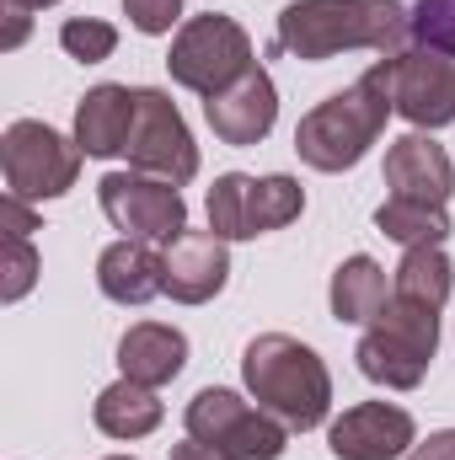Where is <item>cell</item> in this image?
Masks as SVG:
<instances>
[{
  "instance_id": "cell-1",
  "label": "cell",
  "mask_w": 455,
  "mask_h": 460,
  "mask_svg": "<svg viewBox=\"0 0 455 460\" xmlns=\"http://www.w3.org/2000/svg\"><path fill=\"white\" fill-rule=\"evenodd\" d=\"M413 43L402 0H290L273 27V49L295 59H333L348 49L402 54Z\"/></svg>"
},
{
  "instance_id": "cell-2",
  "label": "cell",
  "mask_w": 455,
  "mask_h": 460,
  "mask_svg": "<svg viewBox=\"0 0 455 460\" xmlns=\"http://www.w3.org/2000/svg\"><path fill=\"white\" fill-rule=\"evenodd\" d=\"M241 380H246V396L263 412H273L290 434L322 429L333 412V375H327L322 353L290 332L252 338L241 353Z\"/></svg>"
},
{
  "instance_id": "cell-3",
  "label": "cell",
  "mask_w": 455,
  "mask_h": 460,
  "mask_svg": "<svg viewBox=\"0 0 455 460\" xmlns=\"http://www.w3.org/2000/svg\"><path fill=\"white\" fill-rule=\"evenodd\" d=\"M391 113H397V102H391V59H380L348 92L317 102L311 113L300 118L295 150H300V161L311 172H327V177L353 172L370 155V145L386 134V118Z\"/></svg>"
},
{
  "instance_id": "cell-4",
  "label": "cell",
  "mask_w": 455,
  "mask_h": 460,
  "mask_svg": "<svg viewBox=\"0 0 455 460\" xmlns=\"http://www.w3.org/2000/svg\"><path fill=\"white\" fill-rule=\"evenodd\" d=\"M434 353H440V311L391 295L386 311L364 327V338L353 348V364L364 380H375L386 391H418Z\"/></svg>"
},
{
  "instance_id": "cell-5",
  "label": "cell",
  "mask_w": 455,
  "mask_h": 460,
  "mask_svg": "<svg viewBox=\"0 0 455 460\" xmlns=\"http://www.w3.org/2000/svg\"><path fill=\"white\" fill-rule=\"evenodd\" d=\"M252 38L236 16L220 11H204V16H188L177 32H172V54H166V70L183 92H199V97H220L226 86H236L246 70H252Z\"/></svg>"
},
{
  "instance_id": "cell-6",
  "label": "cell",
  "mask_w": 455,
  "mask_h": 460,
  "mask_svg": "<svg viewBox=\"0 0 455 460\" xmlns=\"http://www.w3.org/2000/svg\"><path fill=\"white\" fill-rule=\"evenodd\" d=\"M86 150L76 139H65L59 128H49L43 118H16L0 134V172H5V193L43 204V199H65L81 177Z\"/></svg>"
},
{
  "instance_id": "cell-7",
  "label": "cell",
  "mask_w": 455,
  "mask_h": 460,
  "mask_svg": "<svg viewBox=\"0 0 455 460\" xmlns=\"http://www.w3.org/2000/svg\"><path fill=\"white\" fill-rule=\"evenodd\" d=\"M183 423H188V439L215 445L226 460H279L290 450V429L273 412H263L257 402L226 391V385H204L188 402Z\"/></svg>"
},
{
  "instance_id": "cell-8",
  "label": "cell",
  "mask_w": 455,
  "mask_h": 460,
  "mask_svg": "<svg viewBox=\"0 0 455 460\" xmlns=\"http://www.w3.org/2000/svg\"><path fill=\"white\" fill-rule=\"evenodd\" d=\"M97 204L113 220V230H123V241H150L166 246L188 230V204L177 193V182H161L150 172H108L97 182Z\"/></svg>"
},
{
  "instance_id": "cell-9",
  "label": "cell",
  "mask_w": 455,
  "mask_h": 460,
  "mask_svg": "<svg viewBox=\"0 0 455 460\" xmlns=\"http://www.w3.org/2000/svg\"><path fill=\"white\" fill-rule=\"evenodd\" d=\"M134 134H129V166L134 172H150L161 182H193L199 177V145L188 134V118L177 113V102L156 86H134Z\"/></svg>"
},
{
  "instance_id": "cell-10",
  "label": "cell",
  "mask_w": 455,
  "mask_h": 460,
  "mask_svg": "<svg viewBox=\"0 0 455 460\" xmlns=\"http://www.w3.org/2000/svg\"><path fill=\"white\" fill-rule=\"evenodd\" d=\"M391 102L413 128H445L455 123V59L434 49H402L391 54Z\"/></svg>"
},
{
  "instance_id": "cell-11",
  "label": "cell",
  "mask_w": 455,
  "mask_h": 460,
  "mask_svg": "<svg viewBox=\"0 0 455 460\" xmlns=\"http://www.w3.org/2000/svg\"><path fill=\"white\" fill-rule=\"evenodd\" d=\"M418 445V423L397 402H359L327 429V450L338 460H402Z\"/></svg>"
},
{
  "instance_id": "cell-12",
  "label": "cell",
  "mask_w": 455,
  "mask_h": 460,
  "mask_svg": "<svg viewBox=\"0 0 455 460\" xmlns=\"http://www.w3.org/2000/svg\"><path fill=\"white\" fill-rule=\"evenodd\" d=\"M204 118H210L220 145H236V150L263 145L273 134V123H279V86H273V75L263 65H252L220 97H204Z\"/></svg>"
},
{
  "instance_id": "cell-13",
  "label": "cell",
  "mask_w": 455,
  "mask_h": 460,
  "mask_svg": "<svg viewBox=\"0 0 455 460\" xmlns=\"http://www.w3.org/2000/svg\"><path fill=\"white\" fill-rule=\"evenodd\" d=\"M386 188L391 199H407V204H434L445 209L455 193V161L451 150L429 134H402L386 145Z\"/></svg>"
},
{
  "instance_id": "cell-14",
  "label": "cell",
  "mask_w": 455,
  "mask_h": 460,
  "mask_svg": "<svg viewBox=\"0 0 455 460\" xmlns=\"http://www.w3.org/2000/svg\"><path fill=\"white\" fill-rule=\"evenodd\" d=\"M161 257H166V295L177 305L215 300L230 279V252L215 230H183L177 241L161 246Z\"/></svg>"
},
{
  "instance_id": "cell-15",
  "label": "cell",
  "mask_w": 455,
  "mask_h": 460,
  "mask_svg": "<svg viewBox=\"0 0 455 460\" xmlns=\"http://www.w3.org/2000/svg\"><path fill=\"white\" fill-rule=\"evenodd\" d=\"M134 113H139L134 86H113V81L92 86V92L81 97V108H76V145H81L92 161H113V155L129 150Z\"/></svg>"
},
{
  "instance_id": "cell-16",
  "label": "cell",
  "mask_w": 455,
  "mask_h": 460,
  "mask_svg": "<svg viewBox=\"0 0 455 460\" xmlns=\"http://www.w3.org/2000/svg\"><path fill=\"white\" fill-rule=\"evenodd\" d=\"M97 289L113 305H145L166 295V257L150 241H113L97 257Z\"/></svg>"
},
{
  "instance_id": "cell-17",
  "label": "cell",
  "mask_w": 455,
  "mask_h": 460,
  "mask_svg": "<svg viewBox=\"0 0 455 460\" xmlns=\"http://www.w3.org/2000/svg\"><path fill=\"white\" fill-rule=\"evenodd\" d=\"M188 364V338L166 322H134L123 338H118V369L150 391L172 385Z\"/></svg>"
},
{
  "instance_id": "cell-18",
  "label": "cell",
  "mask_w": 455,
  "mask_h": 460,
  "mask_svg": "<svg viewBox=\"0 0 455 460\" xmlns=\"http://www.w3.org/2000/svg\"><path fill=\"white\" fill-rule=\"evenodd\" d=\"M327 300H333V316H338V322H348V327H370V322L386 311V300H391L386 268H380L375 257H364V252L348 257V262H338Z\"/></svg>"
},
{
  "instance_id": "cell-19",
  "label": "cell",
  "mask_w": 455,
  "mask_h": 460,
  "mask_svg": "<svg viewBox=\"0 0 455 460\" xmlns=\"http://www.w3.org/2000/svg\"><path fill=\"white\" fill-rule=\"evenodd\" d=\"M92 418H97V429H103L108 439H145V434L161 429L166 407H161V396H156L150 385H139V380L123 375V380H113V385L97 396Z\"/></svg>"
},
{
  "instance_id": "cell-20",
  "label": "cell",
  "mask_w": 455,
  "mask_h": 460,
  "mask_svg": "<svg viewBox=\"0 0 455 460\" xmlns=\"http://www.w3.org/2000/svg\"><path fill=\"white\" fill-rule=\"evenodd\" d=\"M455 289V268L445 257V246H402V262L391 273V295L440 311Z\"/></svg>"
},
{
  "instance_id": "cell-21",
  "label": "cell",
  "mask_w": 455,
  "mask_h": 460,
  "mask_svg": "<svg viewBox=\"0 0 455 460\" xmlns=\"http://www.w3.org/2000/svg\"><path fill=\"white\" fill-rule=\"evenodd\" d=\"M375 230L391 235L397 246H445L451 241V215L434 204H407V199H386L375 209Z\"/></svg>"
},
{
  "instance_id": "cell-22",
  "label": "cell",
  "mask_w": 455,
  "mask_h": 460,
  "mask_svg": "<svg viewBox=\"0 0 455 460\" xmlns=\"http://www.w3.org/2000/svg\"><path fill=\"white\" fill-rule=\"evenodd\" d=\"M306 215V188L284 172L273 177H257L252 182V235H268V230H284Z\"/></svg>"
},
{
  "instance_id": "cell-23",
  "label": "cell",
  "mask_w": 455,
  "mask_h": 460,
  "mask_svg": "<svg viewBox=\"0 0 455 460\" xmlns=\"http://www.w3.org/2000/svg\"><path fill=\"white\" fill-rule=\"evenodd\" d=\"M252 182L246 172H226L210 188V230L220 241H252Z\"/></svg>"
},
{
  "instance_id": "cell-24",
  "label": "cell",
  "mask_w": 455,
  "mask_h": 460,
  "mask_svg": "<svg viewBox=\"0 0 455 460\" xmlns=\"http://www.w3.org/2000/svg\"><path fill=\"white\" fill-rule=\"evenodd\" d=\"M59 49L70 59H81V65H103V59H113V49H118V27L103 22V16H70L59 27Z\"/></svg>"
},
{
  "instance_id": "cell-25",
  "label": "cell",
  "mask_w": 455,
  "mask_h": 460,
  "mask_svg": "<svg viewBox=\"0 0 455 460\" xmlns=\"http://www.w3.org/2000/svg\"><path fill=\"white\" fill-rule=\"evenodd\" d=\"M407 32L418 49H434V54L455 59V0H418L407 11Z\"/></svg>"
},
{
  "instance_id": "cell-26",
  "label": "cell",
  "mask_w": 455,
  "mask_h": 460,
  "mask_svg": "<svg viewBox=\"0 0 455 460\" xmlns=\"http://www.w3.org/2000/svg\"><path fill=\"white\" fill-rule=\"evenodd\" d=\"M38 268H43L38 246H32L27 235H5V246H0V300L16 305V300L38 284Z\"/></svg>"
},
{
  "instance_id": "cell-27",
  "label": "cell",
  "mask_w": 455,
  "mask_h": 460,
  "mask_svg": "<svg viewBox=\"0 0 455 460\" xmlns=\"http://www.w3.org/2000/svg\"><path fill=\"white\" fill-rule=\"evenodd\" d=\"M123 16H129L134 32L161 38V32L183 27V0H123Z\"/></svg>"
},
{
  "instance_id": "cell-28",
  "label": "cell",
  "mask_w": 455,
  "mask_h": 460,
  "mask_svg": "<svg viewBox=\"0 0 455 460\" xmlns=\"http://www.w3.org/2000/svg\"><path fill=\"white\" fill-rule=\"evenodd\" d=\"M0 230L5 235H27V230H38V215H32V204L27 199H0Z\"/></svg>"
},
{
  "instance_id": "cell-29",
  "label": "cell",
  "mask_w": 455,
  "mask_h": 460,
  "mask_svg": "<svg viewBox=\"0 0 455 460\" xmlns=\"http://www.w3.org/2000/svg\"><path fill=\"white\" fill-rule=\"evenodd\" d=\"M402 460H455V429H440V434L418 439V445H413Z\"/></svg>"
},
{
  "instance_id": "cell-30",
  "label": "cell",
  "mask_w": 455,
  "mask_h": 460,
  "mask_svg": "<svg viewBox=\"0 0 455 460\" xmlns=\"http://www.w3.org/2000/svg\"><path fill=\"white\" fill-rule=\"evenodd\" d=\"M172 460H226V456L204 439H183V445H172Z\"/></svg>"
},
{
  "instance_id": "cell-31",
  "label": "cell",
  "mask_w": 455,
  "mask_h": 460,
  "mask_svg": "<svg viewBox=\"0 0 455 460\" xmlns=\"http://www.w3.org/2000/svg\"><path fill=\"white\" fill-rule=\"evenodd\" d=\"M5 16H11V27H5V49H16V43L27 38V5H11V0H5Z\"/></svg>"
},
{
  "instance_id": "cell-32",
  "label": "cell",
  "mask_w": 455,
  "mask_h": 460,
  "mask_svg": "<svg viewBox=\"0 0 455 460\" xmlns=\"http://www.w3.org/2000/svg\"><path fill=\"white\" fill-rule=\"evenodd\" d=\"M11 5H27V11H43V5H59V0H11Z\"/></svg>"
},
{
  "instance_id": "cell-33",
  "label": "cell",
  "mask_w": 455,
  "mask_h": 460,
  "mask_svg": "<svg viewBox=\"0 0 455 460\" xmlns=\"http://www.w3.org/2000/svg\"><path fill=\"white\" fill-rule=\"evenodd\" d=\"M108 460H134V456H108Z\"/></svg>"
}]
</instances>
